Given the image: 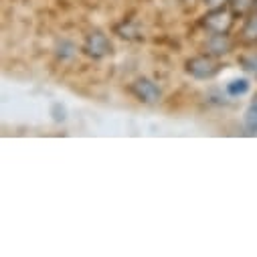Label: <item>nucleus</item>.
I'll use <instances>...</instances> for the list:
<instances>
[{
	"mask_svg": "<svg viewBox=\"0 0 257 257\" xmlns=\"http://www.w3.org/2000/svg\"><path fill=\"white\" fill-rule=\"evenodd\" d=\"M130 91L136 95V99H140L142 103H156L160 99V89L156 87V83H152L150 79L142 77V79H136L132 85H130Z\"/></svg>",
	"mask_w": 257,
	"mask_h": 257,
	"instance_id": "20e7f679",
	"label": "nucleus"
},
{
	"mask_svg": "<svg viewBox=\"0 0 257 257\" xmlns=\"http://www.w3.org/2000/svg\"><path fill=\"white\" fill-rule=\"evenodd\" d=\"M207 47H209V51H211L213 55H225V53H229V49H231L229 35H213V37L209 39Z\"/></svg>",
	"mask_w": 257,
	"mask_h": 257,
	"instance_id": "39448f33",
	"label": "nucleus"
},
{
	"mask_svg": "<svg viewBox=\"0 0 257 257\" xmlns=\"http://www.w3.org/2000/svg\"><path fill=\"white\" fill-rule=\"evenodd\" d=\"M245 130L249 134H255L257 132V95L255 99L249 103L247 111H245Z\"/></svg>",
	"mask_w": 257,
	"mask_h": 257,
	"instance_id": "0eeeda50",
	"label": "nucleus"
},
{
	"mask_svg": "<svg viewBox=\"0 0 257 257\" xmlns=\"http://www.w3.org/2000/svg\"><path fill=\"white\" fill-rule=\"evenodd\" d=\"M233 19H235V15L231 13V9L219 7V9H211V13H207L203 17V25L213 35H227L233 27Z\"/></svg>",
	"mask_w": 257,
	"mask_h": 257,
	"instance_id": "f03ea898",
	"label": "nucleus"
},
{
	"mask_svg": "<svg viewBox=\"0 0 257 257\" xmlns=\"http://www.w3.org/2000/svg\"><path fill=\"white\" fill-rule=\"evenodd\" d=\"M243 41L245 43H257V13L243 27Z\"/></svg>",
	"mask_w": 257,
	"mask_h": 257,
	"instance_id": "6e6552de",
	"label": "nucleus"
},
{
	"mask_svg": "<svg viewBox=\"0 0 257 257\" xmlns=\"http://www.w3.org/2000/svg\"><path fill=\"white\" fill-rule=\"evenodd\" d=\"M83 51H85V55H89L93 59H101L107 53H111V43L107 41V37L103 33L95 31V33H89L87 35L85 45H83Z\"/></svg>",
	"mask_w": 257,
	"mask_h": 257,
	"instance_id": "7ed1b4c3",
	"label": "nucleus"
},
{
	"mask_svg": "<svg viewBox=\"0 0 257 257\" xmlns=\"http://www.w3.org/2000/svg\"><path fill=\"white\" fill-rule=\"evenodd\" d=\"M257 0H229V9L235 17H247L255 9Z\"/></svg>",
	"mask_w": 257,
	"mask_h": 257,
	"instance_id": "423d86ee",
	"label": "nucleus"
},
{
	"mask_svg": "<svg viewBox=\"0 0 257 257\" xmlns=\"http://www.w3.org/2000/svg\"><path fill=\"white\" fill-rule=\"evenodd\" d=\"M249 91V81L247 79H235L227 85V93L231 97H237V95H245Z\"/></svg>",
	"mask_w": 257,
	"mask_h": 257,
	"instance_id": "1a4fd4ad",
	"label": "nucleus"
},
{
	"mask_svg": "<svg viewBox=\"0 0 257 257\" xmlns=\"http://www.w3.org/2000/svg\"><path fill=\"white\" fill-rule=\"evenodd\" d=\"M190 3H192V0H190Z\"/></svg>",
	"mask_w": 257,
	"mask_h": 257,
	"instance_id": "ddd939ff",
	"label": "nucleus"
},
{
	"mask_svg": "<svg viewBox=\"0 0 257 257\" xmlns=\"http://www.w3.org/2000/svg\"><path fill=\"white\" fill-rule=\"evenodd\" d=\"M205 3H207L211 9H219V7H223L225 3H229V0H205Z\"/></svg>",
	"mask_w": 257,
	"mask_h": 257,
	"instance_id": "9b49d317",
	"label": "nucleus"
},
{
	"mask_svg": "<svg viewBox=\"0 0 257 257\" xmlns=\"http://www.w3.org/2000/svg\"><path fill=\"white\" fill-rule=\"evenodd\" d=\"M255 11H257V3H255Z\"/></svg>",
	"mask_w": 257,
	"mask_h": 257,
	"instance_id": "f8f14e48",
	"label": "nucleus"
},
{
	"mask_svg": "<svg viewBox=\"0 0 257 257\" xmlns=\"http://www.w3.org/2000/svg\"><path fill=\"white\" fill-rule=\"evenodd\" d=\"M219 71H221L219 61L213 59L211 55H199V57H192L186 61V73L195 79H201V81L213 79Z\"/></svg>",
	"mask_w": 257,
	"mask_h": 257,
	"instance_id": "f257e3e1",
	"label": "nucleus"
},
{
	"mask_svg": "<svg viewBox=\"0 0 257 257\" xmlns=\"http://www.w3.org/2000/svg\"><path fill=\"white\" fill-rule=\"evenodd\" d=\"M241 65H243V69H245V71H249V73L257 75V55L243 57V59H241Z\"/></svg>",
	"mask_w": 257,
	"mask_h": 257,
	"instance_id": "9d476101",
	"label": "nucleus"
}]
</instances>
